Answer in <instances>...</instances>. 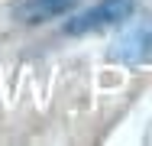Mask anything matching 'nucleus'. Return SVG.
Here are the masks:
<instances>
[{"label": "nucleus", "mask_w": 152, "mask_h": 146, "mask_svg": "<svg viewBox=\"0 0 152 146\" xmlns=\"http://www.w3.org/2000/svg\"><path fill=\"white\" fill-rule=\"evenodd\" d=\"M133 13V0H97L84 13H78L75 20H68L65 32L68 36H84V32H97L107 26H120Z\"/></svg>", "instance_id": "obj_1"}, {"label": "nucleus", "mask_w": 152, "mask_h": 146, "mask_svg": "<svg viewBox=\"0 0 152 146\" xmlns=\"http://www.w3.org/2000/svg\"><path fill=\"white\" fill-rule=\"evenodd\" d=\"M110 55L120 58V62H129V65H139V62H149L152 58V16H146L142 23L129 26L120 39L113 42Z\"/></svg>", "instance_id": "obj_2"}, {"label": "nucleus", "mask_w": 152, "mask_h": 146, "mask_svg": "<svg viewBox=\"0 0 152 146\" xmlns=\"http://www.w3.org/2000/svg\"><path fill=\"white\" fill-rule=\"evenodd\" d=\"M75 3H78V0H23V3L16 7V16H20L23 23H45V20L65 13V10L75 7Z\"/></svg>", "instance_id": "obj_3"}]
</instances>
